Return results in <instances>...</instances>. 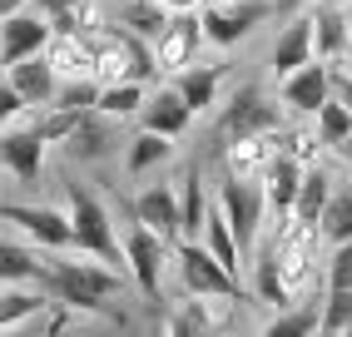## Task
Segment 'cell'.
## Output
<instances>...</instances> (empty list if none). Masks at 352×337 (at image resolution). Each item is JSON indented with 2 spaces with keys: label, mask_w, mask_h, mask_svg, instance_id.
Returning <instances> with one entry per match:
<instances>
[{
  "label": "cell",
  "mask_w": 352,
  "mask_h": 337,
  "mask_svg": "<svg viewBox=\"0 0 352 337\" xmlns=\"http://www.w3.org/2000/svg\"><path fill=\"white\" fill-rule=\"evenodd\" d=\"M248 283H253V303H263V307H293L298 293H293V283L283 278V268H278V248H273V238L268 243H258L253 258H248Z\"/></svg>",
  "instance_id": "obj_19"
},
{
  "label": "cell",
  "mask_w": 352,
  "mask_h": 337,
  "mask_svg": "<svg viewBox=\"0 0 352 337\" xmlns=\"http://www.w3.org/2000/svg\"><path fill=\"white\" fill-rule=\"evenodd\" d=\"M278 100L288 105L293 119H313L327 100H333V60H308L302 69L278 80Z\"/></svg>",
  "instance_id": "obj_11"
},
{
  "label": "cell",
  "mask_w": 352,
  "mask_h": 337,
  "mask_svg": "<svg viewBox=\"0 0 352 337\" xmlns=\"http://www.w3.org/2000/svg\"><path fill=\"white\" fill-rule=\"evenodd\" d=\"M322 337H352V287H322Z\"/></svg>",
  "instance_id": "obj_32"
},
{
  "label": "cell",
  "mask_w": 352,
  "mask_h": 337,
  "mask_svg": "<svg viewBox=\"0 0 352 337\" xmlns=\"http://www.w3.org/2000/svg\"><path fill=\"white\" fill-rule=\"evenodd\" d=\"M313 25H318V60H347V40H352V15L347 0H318L313 6Z\"/></svg>",
  "instance_id": "obj_23"
},
{
  "label": "cell",
  "mask_w": 352,
  "mask_h": 337,
  "mask_svg": "<svg viewBox=\"0 0 352 337\" xmlns=\"http://www.w3.org/2000/svg\"><path fill=\"white\" fill-rule=\"evenodd\" d=\"M169 20H174V10L159 6V0H120V6H114V25L134 30L139 40H149V45L169 30Z\"/></svg>",
  "instance_id": "obj_27"
},
{
  "label": "cell",
  "mask_w": 352,
  "mask_h": 337,
  "mask_svg": "<svg viewBox=\"0 0 352 337\" xmlns=\"http://www.w3.org/2000/svg\"><path fill=\"white\" fill-rule=\"evenodd\" d=\"M120 124L124 119H114L104 109H85V119L75 124V134H69L60 149L69 164H104L114 149H120Z\"/></svg>",
  "instance_id": "obj_14"
},
{
  "label": "cell",
  "mask_w": 352,
  "mask_h": 337,
  "mask_svg": "<svg viewBox=\"0 0 352 337\" xmlns=\"http://www.w3.org/2000/svg\"><path fill=\"white\" fill-rule=\"evenodd\" d=\"M55 40V20L40 6H25L15 15H0V65H20L30 55H45Z\"/></svg>",
  "instance_id": "obj_8"
},
{
  "label": "cell",
  "mask_w": 352,
  "mask_h": 337,
  "mask_svg": "<svg viewBox=\"0 0 352 337\" xmlns=\"http://www.w3.org/2000/svg\"><path fill=\"white\" fill-rule=\"evenodd\" d=\"M129 213L179 243V238H184V184H179V179H154V184H144V188L134 194Z\"/></svg>",
  "instance_id": "obj_12"
},
{
  "label": "cell",
  "mask_w": 352,
  "mask_h": 337,
  "mask_svg": "<svg viewBox=\"0 0 352 337\" xmlns=\"http://www.w3.org/2000/svg\"><path fill=\"white\" fill-rule=\"evenodd\" d=\"M95 75L104 85L114 80H159V60H154V45L139 40L124 25H109L95 35Z\"/></svg>",
  "instance_id": "obj_3"
},
{
  "label": "cell",
  "mask_w": 352,
  "mask_h": 337,
  "mask_svg": "<svg viewBox=\"0 0 352 337\" xmlns=\"http://www.w3.org/2000/svg\"><path fill=\"white\" fill-rule=\"evenodd\" d=\"M313 124H318V134H322V144H327V149H342V144L352 139V109L338 100V94H333V100H327L318 114H313Z\"/></svg>",
  "instance_id": "obj_31"
},
{
  "label": "cell",
  "mask_w": 352,
  "mask_h": 337,
  "mask_svg": "<svg viewBox=\"0 0 352 337\" xmlns=\"http://www.w3.org/2000/svg\"><path fill=\"white\" fill-rule=\"evenodd\" d=\"M283 139L278 134H239V139H223L219 144V168L223 174H239V179H263V168L278 159Z\"/></svg>",
  "instance_id": "obj_16"
},
{
  "label": "cell",
  "mask_w": 352,
  "mask_h": 337,
  "mask_svg": "<svg viewBox=\"0 0 352 337\" xmlns=\"http://www.w3.org/2000/svg\"><path fill=\"white\" fill-rule=\"evenodd\" d=\"M288 6H318V0H288Z\"/></svg>",
  "instance_id": "obj_38"
},
{
  "label": "cell",
  "mask_w": 352,
  "mask_h": 337,
  "mask_svg": "<svg viewBox=\"0 0 352 337\" xmlns=\"http://www.w3.org/2000/svg\"><path fill=\"white\" fill-rule=\"evenodd\" d=\"M124 258H129L134 287L149 303H159L164 298V278H169V263H174V238H164L159 228H149L144 219L129 213V224H124Z\"/></svg>",
  "instance_id": "obj_2"
},
{
  "label": "cell",
  "mask_w": 352,
  "mask_h": 337,
  "mask_svg": "<svg viewBox=\"0 0 352 337\" xmlns=\"http://www.w3.org/2000/svg\"><path fill=\"white\" fill-rule=\"evenodd\" d=\"M6 80L30 100V109L55 105V94H60V75H55L50 55H30V60H20V65H6Z\"/></svg>",
  "instance_id": "obj_22"
},
{
  "label": "cell",
  "mask_w": 352,
  "mask_h": 337,
  "mask_svg": "<svg viewBox=\"0 0 352 337\" xmlns=\"http://www.w3.org/2000/svg\"><path fill=\"white\" fill-rule=\"evenodd\" d=\"M174 159V139L169 134H154V129H139L129 144H124V174L129 179H144L154 168H164Z\"/></svg>",
  "instance_id": "obj_25"
},
{
  "label": "cell",
  "mask_w": 352,
  "mask_h": 337,
  "mask_svg": "<svg viewBox=\"0 0 352 337\" xmlns=\"http://www.w3.org/2000/svg\"><path fill=\"white\" fill-rule=\"evenodd\" d=\"M0 219H6L15 233H25L30 243L50 248V253H65L75 248V224H69V208H50V204H6L0 208Z\"/></svg>",
  "instance_id": "obj_7"
},
{
  "label": "cell",
  "mask_w": 352,
  "mask_h": 337,
  "mask_svg": "<svg viewBox=\"0 0 352 337\" xmlns=\"http://www.w3.org/2000/svg\"><path fill=\"white\" fill-rule=\"evenodd\" d=\"M278 139H283V149H288L293 159H302V164H318V159L327 154V144H322V134H318L313 119H302V124H283V129H278Z\"/></svg>",
  "instance_id": "obj_33"
},
{
  "label": "cell",
  "mask_w": 352,
  "mask_h": 337,
  "mask_svg": "<svg viewBox=\"0 0 352 337\" xmlns=\"http://www.w3.org/2000/svg\"><path fill=\"white\" fill-rule=\"evenodd\" d=\"M288 124V105L283 100H268L258 85H239L228 94V105L219 109V144L223 139H239V134H278Z\"/></svg>",
  "instance_id": "obj_4"
},
{
  "label": "cell",
  "mask_w": 352,
  "mask_h": 337,
  "mask_svg": "<svg viewBox=\"0 0 352 337\" xmlns=\"http://www.w3.org/2000/svg\"><path fill=\"white\" fill-rule=\"evenodd\" d=\"M194 124V105L179 94V85H159L149 89V100H144V114H139V129H154V134H169V139H184Z\"/></svg>",
  "instance_id": "obj_18"
},
{
  "label": "cell",
  "mask_w": 352,
  "mask_h": 337,
  "mask_svg": "<svg viewBox=\"0 0 352 337\" xmlns=\"http://www.w3.org/2000/svg\"><path fill=\"white\" fill-rule=\"evenodd\" d=\"M214 194H219L223 213L233 219V228H239V243H243V253L253 258L258 238H263V224L273 219V208H268V194H263V179H239V174H219Z\"/></svg>",
  "instance_id": "obj_6"
},
{
  "label": "cell",
  "mask_w": 352,
  "mask_h": 337,
  "mask_svg": "<svg viewBox=\"0 0 352 337\" xmlns=\"http://www.w3.org/2000/svg\"><path fill=\"white\" fill-rule=\"evenodd\" d=\"M338 159H342V168H347V174H352V139L342 144V149H338Z\"/></svg>",
  "instance_id": "obj_37"
},
{
  "label": "cell",
  "mask_w": 352,
  "mask_h": 337,
  "mask_svg": "<svg viewBox=\"0 0 352 337\" xmlns=\"http://www.w3.org/2000/svg\"><path fill=\"white\" fill-rule=\"evenodd\" d=\"M322 283H327V287H352V238H347V243H333V248H327Z\"/></svg>",
  "instance_id": "obj_34"
},
{
  "label": "cell",
  "mask_w": 352,
  "mask_h": 337,
  "mask_svg": "<svg viewBox=\"0 0 352 337\" xmlns=\"http://www.w3.org/2000/svg\"><path fill=\"white\" fill-rule=\"evenodd\" d=\"M55 293L45 283H0V332L20 337L40 312H50Z\"/></svg>",
  "instance_id": "obj_17"
},
{
  "label": "cell",
  "mask_w": 352,
  "mask_h": 337,
  "mask_svg": "<svg viewBox=\"0 0 352 337\" xmlns=\"http://www.w3.org/2000/svg\"><path fill=\"white\" fill-rule=\"evenodd\" d=\"M50 65L60 80H80V75H95V40L89 35H75V30H55L50 40Z\"/></svg>",
  "instance_id": "obj_24"
},
{
  "label": "cell",
  "mask_w": 352,
  "mask_h": 337,
  "mask_svg": "<svg viewBox=\"0 0 352 337\" xmlns=\"http://www.w3.org/2000/svg\"><path fill=\"white\" fill-rule=\"evenodd\" d=\"M318 233H322L327 248H333V243H347V238H352V174L338 179L333 199H327L322 219H318Z\"/></svg>",
  "instance_id": "obj_29"
},
{
  "label": "cell",
  "mask_w": 352,
  "mask_h": 337,
  "mask_svg": "<svg viewBox=\"0 0 352 337\" xmlns=\"http://www.w3.org/2000/svg\"><path fill=\"white\" fill-rule=\"evenodd\" d=\"M30 0H0V15H15V10H25Z\"/></svg>",
  "instance_id": "obj_36"
},
{
  "label": "cell",
  "mask_w": 352,
  "mask_h": 337,
  "mask_svg": "<svg viewBox=\"0 0 352 337\" xmlns=\"http://www.w3.org/2000/svg\"><path fill=\"white\" fill-rule=\"evenodd\" d=\"M174 85H179V94L194 105V114H208L219 105V89H223V69L219 65H204V60H194L189 69H179V75H169Z\"/></svg>",
  "instance_id": "obj_26"
},
{
  "label": "cell",
  "mask_w": 352,
  "mask_h": 337,
  "mask_svg": "<svg viewBox=\"0 0 352 337\" xmlns=\"http://www.w3.org/2000/svg\"><path fill=\"white\" fill-rule=\"evenodd\" d=\"M174 273H179L184 293H199V298L239 293V273H233L204 238H179V243H174Z\"/></svg>",
  "instance_id": "obj_5"
},
{
  "label": "cell",
  "mask_w": 352,
  "mask_h": 337,
  "mask_svg": "<svg viewBox=\"0 0 352 337\" xmlns=\"http://www.w3.org/2000/svg\"><path fill=\"white\" fill-rule=\"evenodd\" d=\"M268 0H208V6L199 10L204 20V35L208 45H219V50H228V45H239L253 35L258 20H268Z\"/></svg>",
  "instance_id": "obj_9"
},
{
  "label": "cell",
  "mask_w": 352,
  "mask_h": 337,
  "mask_svg": "<svg viewBox=\"0 0 352 337\" xmlns=\"http://www.w3.org/2000/svg\"><path fill=\"white\" fill-rule=\"evenodd\" d=\"M45 273H50V248L10 228V238L0 243V283H45Z\"/></svg>",
  "instance_id": "obj_20"
},
{
  "label": "cell",
  "mask_w": 352,
  "mask_h": 337,
  "mask_svg": "<svg viewBox=\"0 0 352 337\" xmlns=\"http://www.w3.org/2000/svg\"><path fill=\"white\" fill-rule=\"evenodd\" d=\"M302 174H308V164L293 159L288 149H278V159L263 168V194H268V208L273 219H293V204H298V188H302Z\"/></svg>",
  "instance_id": "obj_21"
},
{
  "label": "cell",
  "mask_w": 352,
  "mask_h": 337,
  "mask_svg": "<svg viewBox=\"0 0 352 337\" xmlns=\"http://www.w3.org/2000/svg\"><path fill=\"white\" fill-rule=\"evenodd\" d=\"M333 188H338V174H333V168H327L322 159L308 164V174H302V188H298V204H293V219L318 224V219H322V208H327V199H333Z\"/></svg>",
  "instance_id": "obj_28"
},
{
  "label": "cell",
  "mask_w": 352,
  "mask_h": 337,
  "mask_svg": "<svg viewBox=\"0 0 352 337\" xmlns=\"http://www.w3.org/2000/svg\"><path fill=\"white\" fill-rule=\"evenodd\" d=\"M65 208H69V224H75V248L80 253H95L104 263H114L120 273H129V258H124V233L114 224L109 204L89 188L85 179H65Z\"/></svg>",
  "instance_id": "obj_1"
},
{
  "label": "cell",
  "mask_w": 352,
  "mask_h": 337,
  "mask_svg": "<svg viewBox=\"0 0 352 337\" xmlns=\"http://www.w3.org/2000/svg\"><path fill=\"white\" fill-rule=\"evenodd\" d=\"M144 100H149V80H114L100 94V109L114 114V119H139L144 114Z\"/></svg>",
  "instance_id": "obj_30"
},
{
  "label": "cell",
  "mask_w": 352,
  "mask_h": 337,
  "mask_svg": "<svg viewBox=\"0 0 352 337\" xmlns=\"http://www.w3.org/2000/svg\"><path fill=\"white\" fill-rule=\"evenodd\" d=\"M35 6H40L45 15H50V20H55V15H65L69 6H80V0H35Z\"/></svg>",
  "instance_id": "obj_35"
},
{
  "label": "cell",
  "mask_w": 352,
  "mask_h": 337,
  "mask_svg": "<svg viewBox=\"0 0 352 337\" xmlns=\"http://www.w3.org/2000/svg\"><path fill=\"white\" fill-rule=\"evenodd\" d=\"M45 134L30 124V114L25 119H10L6 129H0V164H6V174L15 184H40L45 174Z\"/></svg>",
  "instance_id": "obj_10"
},
{
  "label": "cell",
  "mask_w": 352,
  "mask_h": 337,
  "mask_svg": "<svg viewBox=\"0 0 352 337\" xmlns=\"http://www.w3.org/2000/svg\"><path fill=\"white\" fill-rule=\"evenodd\" d=\"M204 20L199 10H184L169 20V30L154 40V60H159V75H179V69H189L199 60V45H204Z\"/></svg>",
  "instance_id": "obj_15"
},
{
  "label": "cell",
  "mask_w": 352,
  "mask_h": 337,
  "mask_svg": "<svg viewBox=\"0 0 352 337\" xmlns=\"http://www.w3.org/2000/svg\"><path fill=\"white\" fill-rule=\"evenodd\" d=\"M308 60H318V25H313V6L302 10V15H293V20H283V25H278V35H273V45H268V69H273L278 80L293 75V69H302Z\"/></svg>",
  "instance_id": "obj_13"
}]
</instances>
